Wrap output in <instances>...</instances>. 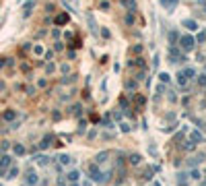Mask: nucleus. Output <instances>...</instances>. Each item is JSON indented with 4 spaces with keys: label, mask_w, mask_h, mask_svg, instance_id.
<instances>
[{
    "label": "nucleus",
    "mask_w": 206,
    "mask_h": 186,
    "mask_svg": "<svg viewBox=\"0 0 206 186\" xmlns=\"http://www.w3.org/2000/svg\"><path fill=\"white\" fill-rule=\"evenodd\" d=\"M68 180H78V172H70L68 174Z\"/></svg>",
    "instance_id": "obj_7"
},
{
    "label": "nucleus",
    "mask_w": 206,
    "mask_h": 186,
    "mask_svg": "<svg viewBox=\"0 0 206 186\" xmlns=\"http://www.w3.org/2000/svg\"><path fill=\"white\" fill-rule=\"evenodd\" d=\"M66 19H68L66 15H60V17L56 19V23H66Z\"/></svg>",
    "instance_id": "obj_9"
},
{
    "label": "nucleus",
    "mask_w": 206,
    "mask_h": 186,
    "mask_svg": "<svg viewBox=\"0 0 206 186\" xmlns=\"http://www.w3.org/2000/svg\"><path fill=\"white\" fill-rule=\"evenodd\" d=\"M184 25H186L187 29H192V31H194V29H198V25H196V21H190V19H187V21H184Z\"/></svg>",
    "instance_id": "obj_3"
},
{
    "label": "nucleus",
    "mask_w": 206,
    "mask_h": 186,
    "mask_svg": "<svg viewBox=\"0 0 206 186\" xmlns=\"http://www.w3.org/2000/svg\"><path fill=\"white\" fill-rule=\"evenodd\" d=\"M15 176H17V167H13V170H10V174H8L6 178H15Z\"/></svg>",
    "instance_id": "obj_10"
},
{
    "label": "nucleus",
    "mask_w": 206,
    "mask_h": 186,
    "mask_svg": "<svg viewBox=\"0 0 206 186\" xmlns=\"http://www.w3.org/2000/svg\"><path fill=\"white\" fill-rule=\"evenodd\" d=\"M194 44H196V41H194V37H190V35L181 37V50H184V52H190V50L194 48Z\"/></svg>",
    "instance_id": "obj_1"
},
{
    "label": "nucleus",
    "mask_w": 206,
    "mask_h": 186,
    "mask_svg": "<svg viewBox=\"0 0 206 186\" xmlns=\"http://www.w3.org/2000/svg\"><path fill=\"white\" fill-rule=\"evenodd\" d=\"M161 4H163V6H167V8H173V6L177 4V0H161Z\"/></svg>",
    "instance_id": "obj_4"
},
{
    "label": "nucleus",
    "mask_w": 206,
    "mask_h": 186,
    "mask_svg": "<svg viewBox=\"0 0 206 186\" xmlns=\"http://www.w3.org/2000/svg\"><path fill=\"white\" fill-rule=\"evenodd\" d=\"M33 6H35V2H27V4H25V17L31 15V8H33Z\"/></svg>",
    "instance_id": "obj_5"
},
{
    "label": "nucleus",
    "mask_w": 206,
    "mask_h": 186,
    "mask_svg": "<svg viewBox=\"0 0 206 186\" xmlns=\"http://www.w3.org/2000/svg\"><path fill=\"white\" fill-rule=\"evenodd\" d=\"M8 164H10V157H6V155H4V157H0V174L4 172V167L8 166Z\"/></svg>",
    "instance_id": "obj_2"
},
{
    "label": "nucleus",
    "mask_w": 206,
    "mask_h": 186,
    "mask_svg": "<svg viewBox=\"0 0 206 186\" xmlns=\"http://www.w3.org/2000/svg\"><path fill=\"white\" fill-rule=\"evenodd\" d=\"M2 66H4V58H0V68H2Z\"/></svg>",
    "instance_id": "obj_11"
},
{
    "label": "nucleus",
    "mask_w": 206,
    "mask_h": 186,
    "mask_svg": "<svg viewBox=\"0 0 206 186\" xmlns=\"http://www.w3.org/2000/svg\"><path fill=\"white\" fill-rule=\"evenodd\" d=\"M124 6H128L130 10H134V8H136V2H134V0H124Z\"/></svg>",
    "instance_id": "obj_6"
},
{
    "label": "nucleus",
    "mask_w": 206,
    "mask_h": 186,
    "mask_svg": "<svg viewBox=\"0 0 206 186\" xmlns=\"http://www.w3.org/2000/svg\"><path fill=\"white\" fill-rule=\"evenodd\" d=\"M13 118H15V112H6L4 114V120H13Z\"/></svg>",
    "instance_id": "obj_8"
}]
</instances>
